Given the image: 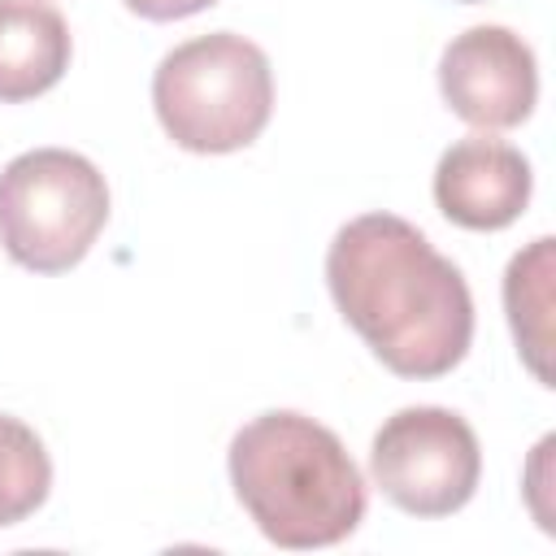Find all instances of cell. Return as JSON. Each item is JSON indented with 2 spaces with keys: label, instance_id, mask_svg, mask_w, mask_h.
<instances>
[{
  "label": "cell",
  "instance_id": "cell-10",
  "mask_svg": "<svg viewBox=\"0 0 556 556\" xmlns=\"http://www.w3.org/2000/svg\"><path fill=\"white\" fill-rule=\"evenodd\" d=\"M52 486V460L39 443V434L0 413V526H17L30 517Z\"/></svg>",
  "mask_w": 556,
  "mask_h": 556
},
{
  "label": "cell",
  "instance_id": "cell-7",
  "mask_svg": "<svg viewBox=\"0 0 556 556\" xmlns=\"http://www.w3.org/2000/svg\"><path fill=\"white\" fill-rule=\"evenodd\" d=\"M530 161L486 130L456 139L434 165V204L465 230L513 226L530 204Z\"/></svg>",
  "mask_w": 556,
  "mask_h": 556
},
{
  "label": "cell",
  "instance_id": "cell-12",
  "mask_svg": "<svg viewBox=\"0 0 556 556\" xmlns=\"http://www.w3.org/2000/svg\"><path fill=\"white\" fill-rule=\"evenodd\" d=\"M465 4H473V0H465Z\"/></svg>",
  "mask_w": 556,
  "mask_h": 556
},
{
  "label": "cell",
  "instance_id": "cell-2",
  "mask_svg": "<svg viewBox=\"0 0 556 556\" xmlns=\"http://www.w3.org/2000/svg\"><path fill=\"white\" fill-rule=\"evenodd\" d=\"M230 482L256 530L278 547L343 543L365 517V478L334 430L278 408L230 439Z\"/></svg>",
  "mask_w": 556,
  "mask_h": 556
},
{
  "label": "cell",
  "instance_id": "cell-3",
  "mask_svg": "<svg viewBox=\"0 0 556 556\" xmlns=\"http://www.w3.org/2000/svg\"><path fill=\"white\" fill-rule=\"evenodd\" d=\"M152 109L178 148L204 156L239 152L274 113L269 56L235 30L187 39L156 65Z\"/></svg>",
  "mask_w": 556,
  "mask_h": 556
},
{
  "label": "cell",
  "instance_id": "cell-4",
  "mask_svg": "<svg viewBox=\"0 0 556 556\" xmlns=\"http://www.w3.org/2000/svg\"><path fill=\"white\" fill-rule=\"evenodd\" d=\"M104 222L109 187L83 152L35 148L0 169V243L22 269H74Z\"/></svg>",
  "mask_w": 556,
  "mask_h": 556
},
{
  "label": "cell",
  "instance_id": "cell-1",
  "mask_svg": "<svg viewBox=\"0 0 556 556\" xmlns=\"http://www.w3.org/2000/svg\"><path fill=\"white\" fill-rule=\"evenodd\" d=\"M326 282L343 321L391 374L439 378L465 361L473 339L469 282L413 222L352 217L330 239Z\"/></svg>",
  "mask_w": 556,
  "mask_h": 556
},
{
  "label": "cell",
  "instance_id": "cell-8",
  "mask_svg": "<svg viewBox=\"0 0 556 556\" xmlns=\"http://www.w3.org/2000/svg\"><path fill=\"white\" fill-rule=\"evenodd\" d=\"M70 52V26L48 0H0V104L56 87Z\"/></svg>",
  "mask_w": 556,
  "mask_h": 556
},
{
  "label": "cell",
  "instance_id": "cell-9",
  "mask_svg": "<svg viewBox=\"0 0 556 556\" xmlns=\"http://www.w3.org/2000/svg\"><path fill=\"white\" fill-rule=\"evenodd\" d=\"M504 308H508V326L517 339V352L526 356V365L534 369V378L543 387H552V369H547V313H552V239H534L526 252H517L508 261L504 274Z\"/></svg>",
  "mask_w": 556,
  "mask_h": 556
},
{
  "label": "cell",
  "instance_id": "cell-11",
  "mask_svg": "<svg viewBox=\"0 0 556 556\" xmlns=\"http://www.w3.org/2000/svg\"><path fill=\"white\" fill-rule=\"evenodd\" d=\"M208 4H217V0H126V9L148 17V22H178V17H191Z\"/></svg>",
  "mask_w": 556,
  "mask_h": 556
},
{
  "label": "cell",
  "instance_id": "cell-6",
  "mask_svg": "<svg viewBox=\"0 0 556 556\" xmlns=\"http://www.w3.org/2000/svg\"><path fill=\"white\" fill-rule=\"evenodd\" d=\"M439 91L447 109L478 130H508L534 113L539 65L508 26H469L439 56Z\"/></svg>",
  "mask_w": 556,
  "mask_h": 556
},
{
  "label": "cell",
  "instance_id": "cell-5",
  "mask_svg": "<svg viewBox=\"0 0 556 556\" xmlns=\"http://www.w3.org/2000/svg\"><path fill=\"white\" fill-rule=\"evenodd\" d=\"M369 473L395 508L413 517H447L473 500L482 447L460 413L417 404L382 421L369 447Z\"/></svg>",
  "mask_w": 556,
  "mask_h": 556
}]
</instances>
